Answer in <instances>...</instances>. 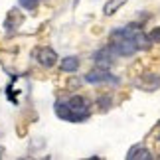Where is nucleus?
<instances>
[{
    "label": "nucleus",
    "instance_id": "nucleus-1",
    "mask_svg": "<svg viewBox=\"0 0 160 160\" xmlns=\"http://www.w3.org/2000/svg\"><path fill=\"white\" fill-rule=\"evenodd\" d=\"M150 46V38L144 32H140L138 26H125L111 34L109 48L115 52V55H132L137 50H146Z\"/></svg>",
    "mask_w": 160,
    "mask_h": 160
},
{
    "label": "nucleus",
    "instance_id": "nucleus-2",
    "mask_svg": "<svg viewBox=\"0 0 160 160\" xmlns=\"http://www.w3.org/2000/svg\"><path fill=\"white\" fill-rule=\"evenodd\" d=\"M55 113L59 119L69 121V122H81L89 117V105L81 95H73L71 99L55 105Z\"/></svg>",
    "mask_w": 160,
    "mask_h": 160
},
{
    "label": "nucleus",
    "instance_id": "nucleus-3",
    "mask_svg": "<svg viewBox=\"0 0 160 160\" xmlns=\"http://www.w3.org/2000/svg\"><path fill=\"white\" fill-rule=\"evenodd\" d=\"M34 58L38 59L40 65L52 67V65H55V61H58V53H55L52 48H38V50L34 52Z\"/></svg>",
    "mask_w": 160,
    "mask_h": 160
},
{
    "label": "nucleus",
    "instance_id": "nucleus-4",
    "mask_svg": "<svg viewBox=\"0 0 160 160\" xmlns=\"http://www.w3.org/2000/svg\"><path fill=\"white\" fill-rule=\"evenodd\" d=\"M85 79H87L89 83H103V81H111L115 83L117 79L111 75V73L105 69V67H101V69H95V71H89L87 75H85Z\"/></svg>",
    "mask_w": 160,
    "mask_h": 160
},
{
    "label": "nucleus",
    "instance_id": "nucleus-5",
    "mask_svg": "<svg viewBox=\"0 0 160 160\" xmlns=\"http://www.w3.org/2000/svg\"><path fill=\"white\" fill-rule=\"evenodd\" d=\"M128 2V0H107L105 6H103V14L105 16H113L115 12H119V8H122Z\"/></svg>",
    "mask_w": 160,
    "mask_h": 160
},
{
    "label": "nucleus",
    "instance_id": "nucleus-6",
    "mask_svg": "<svg viewBox=\"0 0 160 160\" xmlns=\"http://www.w3.org/2000/svg\"><path fill=\"white\" fill-rule=\"evenodd\" d=\"M127 158H128V160H134V158H138V160H150L152 154H150L148 148H144V146H138V148H132L131 152H128Z\"/></svg>",
    "mask_w": 160,
    "mask_h": 160
},
{
    "label": "nucleus",
    "instance_id": "nucleus-7",
    "mask_svg": "<svg viewBox=\"0 0 160 160\" xmlns=\"http://www.w3.org/2000/svg\"><path fill=\"white\" fill-rule=\"evenodd\" d=\"M79 67V59L77 58H65L61 59V69L63 71H75Z\"/></svg>",
    "mask_w": 160,
    "mask_h": 160
},
{
    "label": "nucleus",
    "instance_id": "nucleus-8",
    "mask_svg": "<svg viewBox=\"0 0 160 160\" xmlns=\"http://www.w3.org/2000/svg\"><path fill=\"white\" fill-rule=\"evenodd\" d=\"M18 2H20V6L26 8V10H36L38 4H40V0H18Z\"/></svg>",
    "mask_w": 160,
    "mask_h": 160
},
{
    "label": "nucleus",
    "instance_id": "nucleus-9",
    "mask_svg": "<svg viewBox=\"0 0 160 160\" xmlns=\"http://www.w3.org/2000/svg\"><path fill=\"white\" fill-rule=\"evenodd\" d=\"M148 38H150L152 44H160V28H152L150 34H148Z\"/></svg>",
    "mask_w": 160,
    "mask_h": 160
},
{
    "label": "nucleus",
    "instance_id": "nucleus-10",
    "mask_svg": "<svg viewBox=\"0 0 160 160\" xmlns=\"http://www.w3.org/2000/svg\"><path fill=\"white\" fill-rule=\"evenodd\" d=\"M158 140H160V137H158Z\"/></svg>",
    "mask_w": 160,
    "mask_h": 160
}]
</instances>
